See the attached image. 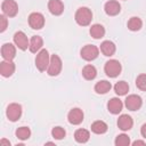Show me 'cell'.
I'll return each mask as SVG.
<instances>
[{"instance_id": "1", "label": "cell", "mask_w": 146, "mask_h": 146, "mask_svg": "<svg viewBox=\"0 0 146 146\" xmlns=\"http://www.w3.org/2000/svg\"><path fill=\"white\" fill-rule=\"evenodd\" d=\"M74 18H75V22L80 26H87L90 24L92 19V13L88 7H80L75 11Z\"/></svg>"}, {"instance_id": "2", "label": "cell", "mask_w": 146, "mask_h": 146, "mask_svg": "<svg viewBox=\"0 0 146 146\" xmlns=\"http://www.w3.org/2000/svg\"><path fill=\"white\" fill-rule=\"evenodd\" d=\"M49 62H50V56H49L48 50L47 49H41L36 54V57H35V66H36V68L40 72L47 71Z\"/></svg>"}, {"instance_id": "3", "label": "cell", "mask_w": 146, "mask_h": 146, "mask_svg": "<svg viewBox=\"0 0 146 146\" xmlns=\"http://www.w3.org/2000/svg\"><path fill=\"white\" fill-rule=\"evenodd\" d=\"M121 70H122V66H121V63L116 59H110L105 63V66H104V71L106 73V75L108 78H116L120 73H121Z\"/></svg>"}, {"instance_id": "4", "label": "cell", "mask_w": 146, "mask_h": 146, "mask_svg": "<svg viewBox=\"0 0 146 146\" xmlns=\"http://www.w3.org/2000/svg\"><path fill=\"white\" fill-rule=\"evenodd\" d=\"M62 66H63V63H62V59L58 55H51L50 56V62H49V65H48V68H47V73L48 75L50 76H56L60 73L62 71Z\"/></svg>"}, {"instance_id": "5", "label": "cell", "mask_w": 146, "mask_h": 146, "mask_svg": "<svg viewBox=\"0 0 146 146\" xmlns=\"http://www.w3.org/2000/svg\"><path fill=\"white\" fill-rule=\"evenodd\" d=\"M80 55L84 60L91 62V60H94L98 57L99 49L94 44H86L84 47H82V49L80 51Z\"/></svg>"}, {"instance_id": "6", "label": "cell", "mask_w": 146, "mask_h": 146, "mask_svg": "<svg viewBox=\"0 0 146 146\" xmlns=\"http://www.w3.org/2000/svg\"><path fill=\"white\" fill-rule=\"evenodd\" d=\"M6 115L11 122H16L22 116V106L17 103H11L6 110Z\"/></svg>"}, {"instance_id": "7", "label": "cell", "mask_w": 146, "mask_h": 146, "mask_svg": "<svg viewBox=\"0 0 146 146\" xmlns=\"http://www.w3.org/2000/svg\"><path fill=\"white\" fill-rule=\"evenodd\" d=\"M1 10L7 17H14L18 13V6L15 0H3L1 3Z\"/></svg>"}, {"instance_id": "8", "label": "cell", "mask_w": 146, "mask_h": 146, "mask_svg": "<svg viewBox=\"0 0 146 146\" xmlns=\"http://www.w3.org/2000/svg\"><path fill=\"white\" fill-rule=\"evenodd\" d=\"M124 105L130 111H138L143 105L141 97L138 96V95H135V94L129 95L124 100Z\"/></svg>"}, {"instance_id": "9", "label": "cell", "mask_w": 146, "mask_h": 146, "mask_svg": "<svg viewBox=\"0 0 146 146\" xmlns=\"http://www.w3.org/2000/svg\"><path fill=\"white\" fill-rule=\"evenodd\" d=\"M29 25L33 30H40L44 25V16L41 13H32L29 16Z\"/></svg>"}, {"instance_id": "10", "label": "cell", "mask_w": 146, "mask_h": 146, "mask_svg": "<svg viewBox=\"0 0 146 146\" xmlns=\"http://www.w3.org/2000/svg\"><path fill=\"white\" fill-rule=\"evenodd\" d=\"M14 43L16 47H18L21 50H26L30 46V41L26 36V34L22 31H18L14 34Z\"/></svg>"}, {"instance_id": "11", "label": "cell", "mask_w": 146, "mask_h": 146, "mask_svg": "<svg viewBox=\"0 0 146 146\" xmlns=\"http://www.w3.org/2000/svg\"><path fill=\"white\" fill-rule=\"evenodd\" d=\"M67 120H68V122H70L71 124H73V125L80 124V123L83 121V112H82V110H80V108H78V107L72 108V110L68 112V114H67Z\"/></svg>"}, {"instance_id": "12", "label": "cell", "mask_w": 146, "mask_h": 146, "mask_svg": "<svg viewBox=\"0 0 146 146\" xmlns=\"http://www.w3.org/2000/svg\"><path fill=\"white\" fill-rule=\"evenodd\" d=\"M1 56L5 60H13L16 56V48L13 43H3L1 47Z\"/></svg>"}, {"instance_id": "13", "label": "cell", "mask_w": 146, "mask_h": 146, "mask_svg": "<svg viewBox=\"0 0 146 146\" xmlns=\"http://www.w3.org/2000/svg\"><path fill=\"white\" fill-rule=\"evenodd\" d=\"M15 64L13 60H2L0 63V74L3 78H9L15 72Z\"/></svg>"}, {"instance_id": "14", "label": "cell", "mask_w": 146, "mask_h": 146, "mask_svg": "<svg viewBox=\"0 0 146 146\" xmlns=\"http://www.w3.org/2000/svg\"><path fill=\"white\" fill-rule=\"evenodd\" d=\"M132 125H133V121H132L130 115L122 114V115L119 116V119H117V127H119V129H121L122 131H128V130H130L132 128Z\"/></svg>"}, {"instance_id": "15", "label": "cell", "mask_w": 146, "mask_h": 146, "mask_svg": "<svg viewBox=\"0 0 146 146\" xmlns=\"http://www.w3.org/2000/svg\"><path fill=\"white\" fill-rule=\"evenodd\" d=\"M48 10L50 11V14H52L55 16H59L64 11V3L60 0H49Z\"/></svg>"}, {"instance_id": "16", "label": "cell", "mask_w": 146, "mask_h": 146, "mask_svg": "<svg viewBox=\"0 0 146 146\" xmlns=\"http://www.w3.org/2000/svg\"><path fill=\"white\" fill-rule=\"evenodd\" d=\"M104 9H105V13L108 16H115V15H117L121 11V6H120V3L117 1L110 0V1H107L105 3Z\"/></svg>"}, {"instance_id": "17", "label": "cell", "mask_w": 146, "mask_h": 146, "mask_svg": "<svg viewBox=\"0 0 146 146\" xmlns=\"http://www.w3.org/2000/svg\"><path fill=\"white\" fill-rule=\"evenodd\" d=\"M122 108H123V103L116 97L111 98L107 103V110L112 114H119L122 111Z\"/></svg>"}, {"instance_id": "18", "label": "cell", "mask_w": 146, "mask_h": 146, "mask_svg": "<svg viewBox=\"0 0 146 146\" xmlns=\"http://www.w3.org/2000/svg\"><path fill=\"white\" fill-rule=\"evenodd\" d=\"M42 46H43V40H42V38L39 36V35H33V36L31 38V40H30L29 49H30L31 52L35 54V52H39V51L41 50Z\"/></svg>"}, {"instance_id": "19", "label": "cell", "mask_w": 146, "mask_h": 146, "mask_svg": "<svg viewBox=\"0 0 146 146\" xmlns=\"http://www.w3.org/2000/svg\"><path fill=\"white\" fill-rule=\"evenodd\" d=\"M115 50H116L115 44L112 41H110V40L103 41L102 44H100V51H102V54L104 56H107V57L113 56L114 52H115Z\"/></svg>"}, {"instance_id": "20", "label": "cell", "mask_w": 146, "mask_h": 146, "mask_svg": "<svg viewBox=\"0 0 146 146\" xmlns=\"http://www.w3.org/2000/svg\"><path fill=\"white\" fill-rule=\"evenodd\" d=\"M112 88V84L111 82L106 81V80H102V81H98L96 84H95V91L98 94V95H104V94H107Z\"/></svg>"}, {"instance_id": "21", "label": "cell", "mask_w": 146, "mask_h": 146, "mask_svg": "<svg viewBox=\"0 0 146 146\" xmlns=\"http://www.w3.org/2000/svg\"><path fill=\"white\" fill-rule=\"evenodd\" d=\"M107 129H108L107 124L104 121H102V120L95 121L91 124V131L94 133H96V135H103V133H105L107 131Z\"/></svg>"}, {"instance_id": "22", "label": "cell", "mask_w": 146, "mask_h": 146, "mask_svg": "<svg viewBox=\"0 0 146 146\" xmlns=\"http://www.w3.org/2000/svg\"><path fill=\"white\" fill-rule=\"evenodd\" d=\"M89 138H90V133L86 129H78L74 132V139H75L76 143L84 144V143H87L89 140Z\"/></svg>"}, {"instance_id": "23", "label": "cell", "mask_w": 146, "mask_h": 146, "mask_svg": "<svg viewBox=\"0 0 146 146\" xmlns=\"http://www.w3.org/2000/svg\"><path fill=\"white\" fill-rule=\"evenodd\" d=\"M89 32H90V35L94 39H102L105 35V29L100 24H94V25H91Z\"/></svg>"}, {"instance_id": "24", "label": "cell", "mask_w": 146, "mask_h": 146, "mask_svg": "<svg viewBox=\"0 0 146 146\" xmlns=\"http://www.w3.org/2000/svg\"><path fill=\"white\" fill-rule=\"evenodd\" d=\"M97 75V70L94 65H86L83 68H82V76L86 79V80H94Z\"/></svg>"}, {"instance_id": "25", "label": "cell", "mask_w": 146, "mask_h": 146, "mask_svg": "<svg viewBox=\"0 0 146 146\" xmlns=\"http://www.w3.org/2000/svg\"><path fill=\"white\" fill-rule=\"evenodd\" d=\"M114 91L119 96H124L129 91V84L125 81H119L114 84Z\"/></svg>"}, {"instance_id": "26", "label": "cell", "mask_w": 146, "mask_h": 146, "mask_svg": "<svg viewBox=\"0 0 146 146\" xmlns=\"http://www.w3.org/2000/svg\"><path fill=\"white\" fill-rule=\"evenodd\" d=\"M128 29L130 30V31H133V32H136V31H139L140 29H141V26H143V22H141V19L139 18V17H136V16H133V17H131L129 21H128Z\"/></svg>"}, {"instance_id": "27", "label": "cell", "mask_w": 146, "mask_h": 146, "mask_svg": "<svg viewBox=\"0 0 146 146\" xmlns=\"http://www.w3.org/2000/svg\"><path fill=\"white\" fill-rule=\"evenodd\" d=\"M31 136V130L27 127H21L16 130V137L21 140H26Z\"/></svg>"}, {"instance_id": "28", "label": "cell", "mask_w": 146, "mask_h": 146, "mask_svg": "<svg viewBox=\"0 0 146 146\" xmlns=\"http://www.w3.org/2000/svg\"><path fill=\"white\" fill-rule=\"evenodd\" d=\"M114 144H115V146H129L130 145V137L125 133H121L115 138Z\"/></svg>"}, {"instance_id": "29", "label": "cell", "mask_w": 146, "mask_h": 146, "mask_svg": "<svg viewBox=\"0 0 146 146\" xmlns=\"http://www.w3.org/2000/svg\"><path fill=\"white\" fill-rule=\"evenodd\" d=\"M65 135H66V132H65L64 128H62V127H55V128H52V130H51V136H52L55 139H57V140L63 139V138L65 137Z\"/></svg>"}, {"instance_id": "30", "label": "cell", "mask_w": 146, "mask_h": 146, "mask_svg": "<svg viewBox=\"0 0 146 146\" xmlns=\"http://www.w3.org/2000/svg\"><path fill=\"white\" fill-rule=\"evenodd\" d=\"M136 86L139 90L146 91V74H139L136 79Z\"/></svg>"}, {"instance_id": "31", "label": "cell", "mask_w": 146, "mask_h": 146, "mask_svg": "<svg viewBox=\"0 0 146 146\" xmlns=\"http://www.w3.org/2000/svg\"><path fill=\"white\" fill-rule=\"evenodd\" d=\"M0 23H1V25H0V32L2 33V32L6 31L7 25H8V21L6 18V15H0Z\"/></svg>"}, {"instance_id": "32", "label": "cell", "mask_w": 146, "mask_h": 146, "mask_svg": "<svg viewBox=\"0 0 146 146\" xmlns=\"http://www.w3.org/2000/svg\"><path fill=\"white\" fill-rule=\"evenodd\" d=\"M140 133H141V136H143L144 138H146V123H144V124L141 125V128H140Z\"/></svg>"}, {"instance_id": "33", "label": "cell", "mask_w": 146, "mask_h": 146, "mask_svg": "<svg viewBox=\"0 0 146 146\" xmlns=\"http://www.w3.org/2000/svg\"><path fill=\"white\" fill-rule=\"evenodd\" d=\"M132 145H133V146H137V145H145V141H144V140H135V141L132 143Z\"/></svg>"}, {"instance_id": "34", "label": "cell", "mask_w": 146, "mask_h": 146, "mask_svg": "<svg viewBox=\"0 0 146 146\" xmlns=\"http://www.w3.org/2000/svg\"><path fill=\"white\" fill-rule=\"evenodd\" d=\"M0 144L1 145H8V146H10V141L9 140H6V139H1L0 140Z\"/></svg>"}]
</instances>
